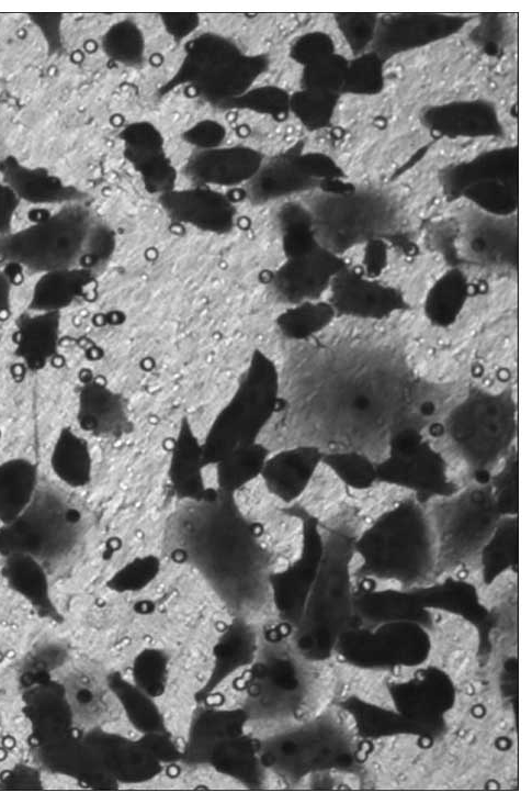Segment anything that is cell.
<instances>
[{
	"label": "cell",
	"instance_id": "cell-6",
	"mask_svg": "<svg viewBox=\"0 0 532 804\" xmlns=\"http://www.w3.org/2000/svg\"><path fill=\"white\" fill-rule=\"evenodd\" d=\"M82 534L78 509L60 493L42 489L18 516L0 526V556L58 558L69 552Z\"/></svg>",
	"mask_w": 532,
	"mask_h": 804
},
{
	"label": "cell",
	"instance_id": "cell-9",
	"mask_svg": "<svg viewBox=\"0 0 532 804\" xmlns=\"http://www.w3.org/2000/svg\"><path fill=\"white\" fill-rule=\"evenodd\" d=\"M375 467L378 482L411 491L420 504L459 491L448 474L442 456L415 427L396 432L389 439L385 458Z\"/></svg>",
	"mask_w": 532,
	"mask_h": 804
},
{
	"label": "cell",
	"instance_id": "cell-2",
	"mask_svg": "<svg viewBox=\"0 0 532 804\" xmlns=\"http://www.w3.org/2000/svg\"><path fill=\"white\" fill-rule=\"evenodd\" d=\"M163 547L231 607L254 606L267 595L269 558L261 526L245 515L233 493L208 488L202 499L184 502L168 517Z\"/></svg>",
	"mask_w": 532,
	"mask_h": 804
},
{
	"label": "cell",
	"instance_id": "cell-23",
	"mask_svg": "<svg viewBox=\"0 0 532 804\" xmlns=\"http://www.w3.org/2000/svg\"><path fill=\"white\" fill-rule=\"evenodd\" d=\"M2 574L9 585L39 613L54 615L46 574L37 559L25 555L5 557Z\"/></svg>",
	"mask_w": 532,
	"mask_h": 804
},
{
	"label": "cell",
	"instance_id": "cell-26",
	"mask_svg": "<svg viewBox=\"0 0 532 804\" xmlns=\"http://www.w3.org/2000/svg\"><path fill=\"white\" fill-rule=\"evenodd\" d=\"M27 704V716L37 737L46 744L61 739L69 716L60 693L49 688H42L33 694Z\"/></svg>",
	"mask_w": 532,
	"mask_h": 804
},
{
	"label": "cell",
	"instance_id": "cell-28",
	"mask_svg": "<svg viewBox=\"0 0 532 804\" xmlns=\"http://www.w3.org/2000/svg\"><path fill=\"white\" fill-rule=\"evenodd\" d=\"M486 574L491 578L516 560L518 551V517L502 516L482 548Z\"/></svg>",
	"mask_w": 532,
	"mask_h": 804
},
{
	"label": "cell",
	"instance_id": "cell-25",
	"mask_svg": "<svg viewBox=\"0 0 532 804\" xmlns=\"http://www.w3.org/2000/svg\"><path fill=\"white\" fill-rule=\"evenodd\" d=\"M336 313L329 302L306 301L292 305L276 319L280 332L293 340H305L326 328Z\"/></svg>",
	"mask_w": 532,
	"mask_h": 804
},
{
	"label": "cell",
	"instance_id": "cell-8",
	"mask_svg": "<svg viewBox=\"0 0 532 804\" xmlns=\"http://www.w3.org/2000/svg\"><path fill=\"white\" fill-rule=\"evenodd\" d=\"M427 514L443 567L479 551L502 517L488 482L434 500Z\"/></svg>",
	"mask_w": 532,
	"mask_h": 804
},
{
	"label": "cell",
	"instance_id": "cell-1",
	"mask_svg": "<svg viewBox=\"0 0 532 804\" xmlns=\"http://www.w3.org/2000/svg\"><path fill=\"white\" fill-rule=\"evenodd\" d=\"M280 380L286 442L324 453L382 457L396 432L421 431L437 411V390L400 351L376 343L313 345L290 358Z\"/></svg>",
	"mask_w": 532,
	"mask_h": 804
},
{
	"label": "cell",
	"instance_id": "cell-33",
	"mask_svg": "<svg viewBox=\"0 0 532 804\" xmlns=\"http://www.w3.org/2000/svg\"><path fill=\"white\" fill-rule=\"evenodd\" d=\"M11 306V283L0 270V317L7 314Z\"/></svg>",
	"mask_w": 532,
	"mask_h": 804
},
{
	"label": "cell",
	"instance_id": "cell-20",
	"mask_svg": "<svg viewBox=\"0 0 532 804\" xmlns=\"http://www.w3.org/2000/svg\"><path fill=\"white\" fill-rule=\"evenodd\" d=\"M50 466L56 477L67 485H87L92 474V459L87 440L71 428H63L53 446Z\"/></svg>",
	"mask_w": 532,
	"mask_h": 804
},
{
	"label": "cell",
	"instance_id": "cell-10",
	"mask_svg": "<svg viewBox=\"0 0 532 804\" xmlns=\"http://www.w3.org/2000/svg\"><path fill=\"white\" fill-rule=\"evenodd\" d=\"M344 267V261L335 254L314 246L287 256L270 276V286L280 300L292 305L315 301Z\"/></svg>",
	"mask_w": 532,
	"mask_h": 804
},
{
	"label": "cell",
	"instance_id": "cell-11",
	"mask_svg": "<svg viewBox=\"0 0 532 804\" xmlns=\"http://www.w3.org/2000/svg\"><path fill=\"white\" fill-rule=\"evenodd\" d=\"M329 288V303L338 315L383 320L408 309L398 289L369 278L362 269L344 267Z\"/></svg>",
	"mask_w": 532,
	"mask_h": 804
},
{
	"label": "cell",
	"instance_id": "cell-19",
	"mask_svg": "<svg viewBox=\"0 0 532 804\" xmlns=\"http://www.w3.org/2000/svg\"><path fill=\"white\" fill-rule=\"evenodd\" d=\"M37 484L36 466L26 458L0 462V522L18 516L31 502Z\"/></svg>",
	"mask_w": 532,
	"mask_h": 804
},
{
	"label": "cell",
	"instance_id": "cell-21",
	"mask_svg": "<svg viewBox=\"0 0 532 804\" xmlns=\"http://www.w3.org/2000/svg\"><path fill=\"white\" fill-rule=\"evenodd\" d=\"M7 186L19 199L32 203H57L73 198L75 191L45 171L27 169L12 159L1 165Z\"/></svg>",
	"mask_w": 532,
	"mask_h": 804
},
{
	"label": "cell",
	"instance_id": "cell-14",
	"mask_svg": "<svg viewBox=\"0 0 532 804\" xmlns=\"http://www.w3.org/2000/svg\"><path fill=\"white\" fill-rule=\"evenodd\" d=\"M322 455V450L309 445H294L269 455L260 476L265 489L276 499L292 504L307 489Z\"/></svg>",
	"mask_w": 532,
	"mask_h": 804
},
{
	"label": "cell",
	"instance_id": "cell-13",
	"mask_svg": "<svg viewBox=\"0 0 532 804\" xmlns=\"http://www.w3.org/2000/svg\"><path fill=\"white\" fill-rule=\"evenodd\" d=\"M77 420L84 432L101 438H120L133 429L123 395L97 379L79 390Z\"/></svg>",
	"mask_w": 532,
	"mask_h": 804
},
{
	"label": "cell",
	"instance_id": "cell-15",
	"mask_svg": "<svg viewBox=\"0 0 532 804\" xmlns=\"http://www.w3.org/2000/svg\"><path fill=\"white\" fill-rule=\"evenodd\" d=\"M205 467L202 442L184 417L170 449L168 481L172 494L184 502L202 499L208 489L203 474Z\"/></svg>",
	"mask_w": 532,
	"mask_h": 804
},
{
	"label": "cell",
	"instance_id": "cell-5",
	"mask_svg": "<svg viewBox=\"0 0 532 804\" xmlns=\"http://www.w3.org/2000/svg\"><path fill=\"white\" fill-rule=\"evenodd\" d=\"M444 432L480 483L511 451L517 435V405L511 390L473 389L444 420Z\"/></svg>",
	"mask_w": 532,
	"mask_h": 804
},
{
	"label": "cell",
	"instance_id": "cell-16",
	"mask_svg": "<svg viewBox=\"0 0 532 804\" xmlns=\"http://www.w3.org/2000/svg\"><path fill=\"white\" fill-rule=\"evenodd\" d=\"M60 313L35 312L18 321L15 353L31 370L43 369L57 354Z\"/></svg>",
	"mask_w": 532,
	"mask_h": 804
},
{
	"label": "cell",
	"instance_id": "cell-4",
	"mask_svg": "<svg viewBox=\"0 0 532 804\" xmlns=\"http://www.w3.org/2000/svg\"><path fill=\"white\" fill-rule=\"evenodd\" d=\"M354 547L367 572L405 581L426 576L435 550L428 514L415 498L377 517Z\"/></svg>",
	"mask_w": 532,
	"mask_h": 804
},
{
	"label": "cell",
	"instance_id": "cell-12",
	"mask_svg": "<svg viewBox=\"0 0 532 804\" xmlns=\"http://www.w3.org/2000/svg\"><path fill=\"white\" fill-rule=\"evenodd\" d=\"M284 511L302 523V555L290 569L271 576L270 585L279 607L293 610L304 600L319 567L324 533L318 520L298 504H290Z\"/></svg>",
	"mask_w": 532,
	"mask_h": 804
},
{
	"label": "cell",
	"instance_id": "cell-18",
	"mask_svg": "<svg viewBox=\"0 0 532 804\" xmlns=\"http://www.w3.org/2000/svg\"><path fill=\"white\" fill-rule=\"evenodd\" d=\"M92 280V271L72 267L48 271L35 282L30 301L34 312H58L75 302Z\"/></svg>",
	"mask_w": 532,
	"mask_h": 804
},
{
	"label": "cell",
	"instance_id": "cell-17",
	"mask_svg": "<svg viewBox=\"0 0 532 804\" xmlns=\"http://www.w3.org/2000/svg\"><path fill=\"white\" fill-rule=\"evenodd\" d=\"M174 217L212 232L227 231L234 217L230 204L220 196L197 191L169 196L165 202Z\"/></svg>",
	"mask_w": 532,
	"mask_h": 804
},
{
	"label": "cell",
	"instance_id": "cell-24",
	"mask_svg": "<svg viewBox=\"0 0 532 804\" xmlns=\"http://www.w3.org/2000/svg\"><path fill=\"white\" fill-rule=\"evenodd\" d=\"M269 455V449L259 442L229 454L215 465L216 488L235 494L261 476Z\"/></svg>",
	"mask_w": 532,
	"mask_h": 804
},
{
	"label": "cell",
	"instance_id": "cell-30",
	"mask_svg": "<svg viewBox=\"0 0 532 804\" xmlns=\"http://www.w3.org/2000/svg\"><path fill=\"white\" fill-rule=\"evenodd\" d=\"M159 563L154 556H146L131 561L110 581L116 591H132L146 585L158 572Z\"/></svg>",
	"mask_w": 532,
	"mask_h": 804
},
{
	"label": "cell",
	"instance_id": "cell-7",
	"mask_svg": "<svg viewBox=\"0 0 532 804\" xmlns=\"http://www.w3.org/2000/svg\"><path fill=\"white\" fill-rule=\"evenodd\" d=\"M91 230L84 210L65 208L26 228L1 235L0 260L44 273L76 267Z\"/></svg>",
	"mask_w": 532,
	"mask_h": 804
},
{
	"label": "cell",
	"instance_id": "cell-32",
	"mask_svg": "<svg viewBox=\"0 0 532 804\" xmlns=\"http://www.w3.org/2000/svg\"><path fill=\"white\" fill-rule=\"evenodd\" d=\"M19 198L8 187L0 185V233L7 234L11 225Z\"/></svg>",
	"mask_w": 532,
	"mask_h": 804
},
{
	"label": "cell",
	"instance_id": "cell-22",
	"mask_svg": "<svg viewBox=\"0 0 532 804\" xmlns=\"http://www.w3.org/2000/svg\"><path fill=\"white\" fill-rule=\"evenodd\" d=\"M469 295V284L462 270L453 268L430 288L425 300V315L438 327L452 325Z\"/></svg>",
	"mask_w": 532,
	"mask_h": 804
},
{
	"label": "cell",
	"instance_id": "cell-27",
	"mask_svg": "<svg viewBox=\"0 0 532 804\" xmlns=\"http://www.w3.org/2000/svg\"><path fill=\"white\" fill-rule=\"evenodd\" d=\"M321 462L352 489L365 490L377 482L375 462L362 453L328 451L324 453Z\"/></svg>",
	"mask_w": 532,
	"mask_h": 804
},
{
	"label": "cell",
	"instance_id": "cell-3",
	"mask_svg": "<svg viewBox=\"0 0 532 804\" xmlns=\"http://www.w3.org/2000/svg\"><path fill=\"white\" fill-rule=\"evenodd\" d=\"M280 389V372L274 361L261 350H254L234 394L202 442L205 466H215L229 454L258 443L278 412Z\"/></svg>",
	"mask_w": 532,
	"mask_h": 804
},
{
	"label": "cell",
	"instance_id": "cell-31",
	"mask_svg": "<svg viewBox=\"0 0 532 804\" xmlns=\"http://www.w3.org/2000/svg\"><path fill=\"white\" fill-rule=\"evenodd\" d=\"M114 248L112 234L103 226L92 227L79 266L91 271V268L104 263Z\"/></svg>",
	"mask_w": 532,
	"mask_h": 804
},
{
	"label": "cell",
	"instance_id": "cell-29",
	"mask_svg": "<svg viewBox=\"0 0 532 804\" xmlns=\"http://www.w3.org/2000/svg\"><path fill=\"white\" fill-rule=\"evenodd\" d=\"M518 455L512 449L502 469L488 482L501 516H517L519 509Z\"/></svg>",
	"mask_w": 532,
	"mask_h": 804
}]
</instances>
